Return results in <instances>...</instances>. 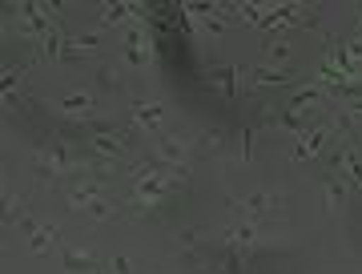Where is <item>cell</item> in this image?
Here are the masks:
<instances>
[{"mask_svg":"<svg viewBox=\"0 0 362 274\" xmlns=\"http://www.w3.org/2000/svg\"><path fill=\"white\" fill-rule=\"evenodd\" d=\"M133 190H129V206H133V218H149V214H157V210H165L169 194H173V178H169V170L157 161V157H145V161H137L133 166Z\"/></svg>","mask_w":362,"mask_h":274,"instance_id":"cell-1","label":"cell"},{"mask_svg":"<svg viewBox=\"0 0 362 274\" xmlns=\"http://www.w3.org/2000/svg\"><path fill=\"white\" fill-rule=\"evenodd\" d=\"M65 202H69V210L85 214L89 222H109V218H113L109 190H105V182L97 178V173H85V178H77V182L65 190Z\"/></svg>","mask_w":362,"mask_h":274,"instance_id":"cell-2","label":"cell"},{"mask_svg":"<svg viewBox=\"0 0 362 274\" xmlns=\"http://www.w3.org/2000/svg\"><path fill=\"white\" fill-rule=\"evenodd\" d=\"M194 145H189V137H181V133H161L157 137V149H153V157L161 161L169 170V178L177 185H185L189 182V170H194Z\"/></svg>","mask_w":362,"mask_h":274,"instance_id":"cell-3","label":"cell"},{"mask_svg":"<svg viewBox=\"0 0 362 274\" xmlns=\"http://www.w3.org/2000/svg\"><path fill=\"white\" fill-rule=\"evenodd\" d=\"M37 182H61V178H69V173L77 170V157H73V149H69V142H61V137H49V142L37 149Z\"/></svg>","mask_w":362,"mask_h":274,"instance_id":"cell-4","label":"cell"},{"mask_svg":"<svg viewBox=\"0 0 362 274\" xmlns=\"http://www.w3.org/2000/svg\"><path fill=\"white\" fill-rule=\"evenodd\" d=\"M125 65L129 69H149L153 65V40H149V33H145L137 21L133 25H125Z\"/></svg>","mask_w":362,"mask_h":274,"instance_id":"cell-5","label":"cell"},{"mask_svg":"<svg viewBox=\"0 0 362 274\" xmlns=\"http://www.w3.org/2000/svg\"><path fill=\"white\" fill-rule=\"evenodd\" d=\"M89 157L97 161V166H113V161H121L125 157V133H113V130H93L89 137Z\"/></svg>","mask_w":362,"mask_h":274,"instance_id":"cell-6","label":"cell"},{"mask_svg":"<svg viewBox=\"0 0 362 274\" xmlns=\"http://www.w3.org/2000/svg\"><path fill=\"white\" fill-rule=\"evenodd\" d=\"M129 121H133V130H141V133H161V125H165V105L161 101H133Z\"/></svg>","mask_w":362,"mask_h":274,"instance_id":"cell-7","label":"cell"},{"mask_svg":"<svg viewBox=\"0 0 362 274\" xmlns=\"http://www.w3.org/2000/svg\"><path fill=\"white\" fill-rule=\"evenodd\" d=\"M274 206H278V198L266 194V190H254V194H242V198H233V202H230L233 214H242V218H250V222L266 218V214H270Z\"/></svg>","mask_w":362,"mask_h":274,"instance_id":"cell-8","label":"cell"},{"mask_svg":"<svg viewBox=\"0 0 362 274\" xmlns=\"http://www.w3.org/2000/svg\"><path fill=\"white\" fill-rule=\"evenodd\" d=\"M221 242L230 250H254L258 246V222H233L226 234H221Z\"/></svg>","mask_w":362,"mask_h":274,"instance_id":"cell-9","label":"cell"},{"mask_svg":"<svg viewBox=\"0 0 362 274\" xmlns=\"http://www.w3.org/2000/svg\"><path fill=\"white\" fill-rule=\"evenodd\" d=\"M61 262H65V270L69 274H101V258L97 254H85V250H61Z\"/></svg>","mask_w":362,"mask_h":274,"instance_id":"cell-10","label":"cell"},{"mask_svg":"<svg viewBox=\"0 0 362 274\" xmlns=\"http://www.w3.org/2000/svg\"><path fill=\"white\" fill-rule=\"evenodd\" d=\"M57 109L69 113V118H93L97 113V93H69V97L57 101Z\"/></svg>","mask_w":362,"mask_h":274,"instance_id":"cell-11","label":"cell"},{"mask_svg":"<svg viewBox=\"0 0 362 274\" xmlns=\"http://www.w3.org/2000/svg\"><path fill=\"white\" fill-rule=\"evenodd\" d=\"M97 49H101V37H93V33L65 37V52H61V61H81V57H93Z\"/></svg>","mask_w":362,"mask_h":274,"instance_id":"cell-12","label":"cell"},{"mask_svg":"<svg viewBox=\"0 0 362 274\" xmlns=\"http://www.w3.org/2000/svg\"><path fill=\"white\" fill-rule=\"evenodd\" d=\"M326 137H330V130H326V125H318V130H310V133H302V137H298V145H294V161H306V157L322 154Z\"/></svg>","mask_w":362,"mask_h":274,"instance_id":"cell-13","label":"cell"},{"mask_svg":"<svg viewBox=\"0 0 362 274\" xmlns=\"http://www.w3.org/2000/svg\"><path fill=\"white\" fill-rule=\"evenodd\" d=\"M250 85H254V89H278V85H298V77L294 73H278V69H254V73H250Z\"/></svg>","mask_w":362,"mask_h":274,"instance_id":"cell-14","label":"cell"},{"mask_svg":"<svg viewBox=\"0 0 362 274\" xmlns=\"http://www.w3.org/2000/svg\"><path fill=\"white\" fill-rule=\"evenodd\" d=\"M226 142H230V133L221 130V125H209V130H202L197 133V142H194V149L197 154H221V149H226Z\"/></svg>","mask_w":362,"mask_h":274,"instance_id":"cell-15","label":"cell"},{"mask_svg":"<svg viewBox=\"0 0 362 274\" xmlns=\"http://www.w3.org/2000/svg\"><path fill=\"white\" fill-rule=\"evenodd\" d=\"M346 178H334L330 173V182H326V190H322V202H326V214H338V210L346 206Z\"/></svg>","mask_w":362,"mask_h":274,"instance_id":"cell-16","label":"cell"},{"mask_svg":"<svg viewBox=\"0 0 362 274\" xmlns=\"http://www.w3.org/2000/svg\"><path fill=\"white\" fill-rule=\"evenodd\" d=\"M326 101V89L322 85H306L302 93H294L290 97V113H306V109H314V105Z\"/></svg>","mask_w":362,"mask_h":274,"instance_id":"cell-17","label":"cell"},{"mask_svg":"<svg viewBox=\"0 0 362 274\" xmlns=\"http://www.w3.org/2000/svg\"><path fill=\"white\" fill-rule=\"evenodd\" d=\"M52 242H57V226H37V230L28 234V250H33V254H49Z\"/></svg>","mask_w":362,"mask_h":274,"instance_id":"cell-18","label":"cell"},{"mask_svg":"<svg viewBox=\"0 0 362 274\" xmlns=\"http://www.w3.org/2000/svg\"><path fill=\"white\" fill-rule=\"evenodd\" d=\"M214 85H218L226 97H238V69H233V65L218 69V73H214Z\"/></svg>","mask_w":362,"mask_h":274,"instance_id":"cell-19","label":"cell"},{"mask_svg":"<svg viewBox=\"0 0 362 274\" xmlns=\"http://www.w3.org/2000/svg\"><path fill=\"white\" fill-rule=\"evenodd\" d=\"M129 13H133V4H105V8H101V25L113 28V25H121Z\"/></svg>","mask_w":362,"mask_h":274,"instance_id":"cell-20","label":"cell"},{"mask_svg":"<svg viewBox=\"0 0 362 274\" xmlns=\"http://www.w3.org/2000/svg\"><path fill=\"white\" fill-rule=\"evenodd\" d=\"M13 222H25V198L21 194L4 198V226H13Z\"/></svg>","mask_w":362,"mask_h":274,"instance_id":"cell-21","label":"cell"},{"mask_svg":"<svg viewBox=\"0 0 362 274\" xmlns=\"http://www.w3.org/2000/svg\"><path fill=\"white\" fill-rule=\"evenodd\" d=\"M278 125H282V130H290V133H298V137L306 133V118H302V113H282V118H278Z\"/></svg>","mask_w":362,"mask_h":274,"instance_id":"cell-22","label":"cell"},{"mask_svg":"<svg viewBox=\"0 0 362 274\" xmlns=\"http://www.w3.org/2000/svg\"><path fill=\"white\" fill-rule=\"evenodd\" d=\"M290 40L286 37H278V40H270V61H278V65H282V61H290Z\"/></svg>","mask_w":362,"mask_h":274,"instance_id":"cell-23","label":"cell"},{"mask_svg":"<svg viewBox=\"0 0 362 274\" xmlns=\"http://www.w3.org/2000/svg\"><path fill=\"white\" fill-rule=\"evenodd\" d=\"M97 85H101V89H117V85H121V73H117L113 65H105L101 73H97Z\"/></svg>","mask_w":362,"mask_h":274,"instance_id":"cell-24","label":"cell"},{"mask_svg":"<svg viewBox=\"0 0 362 274\" xmlns=\"http://www.w3.org/2000/svg\"><path fill=\"white\" fill-rule=\"evenodd\" d=\"M202 28L214 33V37H221V33H226V21H218V16H202Z\"/></svg>","mask_w":362,"mask_h":274,"instance_id":"cell-25","label":"cell"},{"mask_svg":"<svg viewBox=\"0 0 362 274\" xmlns=\"http://www.w3.org/2000/svg\"><path fill=\"white\" fill-rule=\"evenodd\" d=\"M254 154V130H242V161H250Z\"/></svg>","mask_w":362,"mask_h":274,"instance_id":"cell-26","label":"cell"},{"mask_svg":"<svg viewBox=\"0 0 362 274\" xmlns=\"http://www.w3.org/2000/svg\"><path fill=\"white\" fill-rule=\"evenodd\" d=\"M0 85H4V93H13L16 85H21V69H8V73H4V81H0Z\"/></svg>","mask_w":362,"mask_h":274,"instance_id":"cell-27","label":"cell"},{"mask_svg":"<svg viewBox=\"0 0 362 274\" xmlns=\"http://www.w3.org/2000/svg\"><path fill=\"white\" fill-rule=\"evenodd\" d=\"M358 40H362V8H358Z\"/></svg>","mask_w":362,"mask_h":274,"instance_id":"cell-28","label":"cell"},{"mask_svg":"<svg viewBox=\"0 0 362 274\" xmlns=\"http://www.w3.org/2000/svg\"><path fill=\"white\" fill-rule=\"evenodd\" d=\"M206 274H221V270H206Z\"/></svg>","mask_w":362,"mask_h":274,"instance_id":"cell-29","label":"cell"}]
</instances>
